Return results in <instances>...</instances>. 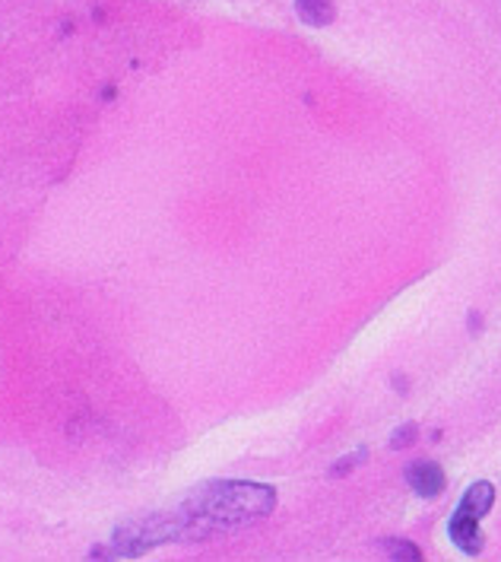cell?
<instances>
[{"label":"cell","mask_w":501,"mask_h":562,"mask_svg":"<svg viewBox=\"0 0 501 562\" xmlns=\"http://www.w3.org/2000/svg\"><path fill=\"white\" fill-rule=\"evenodd\" d=\"M276 505V490L264 483H238V480H219L204 486L194 499L181 505V512L172 518H152L147 531L137 533V550H147L159 540H175L181 531L209 533V531H232L266 518Z\"/></svg>","instance_id":"1"},{"label":"cell","mask_w":501,"mask_h":562,"mask_svg":"<svg viewBox=\"0 0 501 562\" xmlns=\"http://www.w3.org/2000/svg\"><path fill=\"white\" fill-rule=\"evenodd\" d=\"M407 480L422 499H435L444 490V471L435 461H419L407 471Z\"/></svg>","instance_id":"3"},{"label":"cell","mask_w":501,"mask_h":562,"mask_svg":"<svg viewBox=\"0 0 501 562\" xmlns=\"http://www.w3.org/2000/svg\"><path fill=\"white\" fill-rule=\"evenodd\" d=\"M496 505V486L489 480H476L470 490L464 493V499L457 505V512L451 515V540L460 553L467 557H479L482 553V533H479V521L492 512Z\"/></svg>","instance_id":"2"},{"label":"cell","mask_w":501,"mask_h":562,"mask_svg":"<svg viewBox=\"0 0 501 562\" xmlns=\"http://www.w3.org/2000/svg\"><path fill=\"white\" fill-rule=\"evenodd\" d=\"M298 16L308 26H327L333 20V3L330 0H298Z\"/></svg>","instance_id":"4"}]
</instances>
